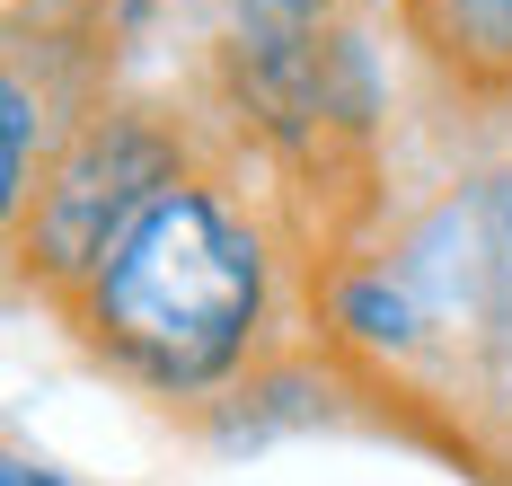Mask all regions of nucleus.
Returning a JSON list of instances; mask_svg holds the SVG:
<instances>
[{
    "mask_svg": "<svg viewBox=\"0 0 512 486\" xmlns=\"http://www.w3.org/2000/svg\"><path fill=\"white\" fill-rule=\"evenodd\" d=\"M62 301L89 327V345L133 380L204 389L248 354L265 310V257L204 177H168Z\"/></svg>",
    "mask_w": 512,
    "mask_h": 486,
    "instance_id": "nucleus-1",
    "label": "nucleus"
},
{
    "mask_svg": "<svg viewBox=\"0 0 512 486\" xmlns=\"http://www.w3.org/2000/svg\"><path fill=\"white\" fill-rule=\"evenodd\" d=\"M168 177H186V168H177V151L159 142L142 115H98V124L36 177V195L9 213L18 266L45 274L53 292H71L80 274L98 266V248L151 204Z\"/></svg>",
    "mask_w": 512,
    "mask_h": 486,
    "instance_id": "nucleus-2",
    "label": "nucleus"
},
{
    "mask_svg": "<svg viewBox=\"0 0 512 486\" xmlns=\"http://www.w3.org/2000/svg\"><path fill=\"white\" fill-rule=\"evenodd\" d=\"M398 27L451 98H512V0H398Z\"/></svg>",
    "mask_w": 512,
    "mask_h": 486,
    "instance_id": "nucleus-3",
    "label": "nucleus"
},
{
    "mask_svg": "<svg viewBox=\"0 0 512 486\" xmlns=\"http://www.w3.org/2000/svg\"><path fill=\"white\" fill-rule=\"evenodd\" d=\"M274 9H292V18H318V9H336V0H274Z\"/></svg>",
    "mask_w": 512,
    "mask_h": 486,
    "instance_id": "nucleus-4",
    "label": "nucleus"
},
{
    "mask_svg": "<svg viewBox=\"0 0 512 486\" xmlns=\"http://www.w3.org/2000/svg\"><path fill=\"white\" fill-rule=\"evenodd\" d=\"M9 486H45V478H36V469H9Z\"/></svg>",
    "mask_w": 512,
    "mask_h": 486,
    "instance_id": "nucleus-5",
    "label": "nucleus"
}]
</instances>
